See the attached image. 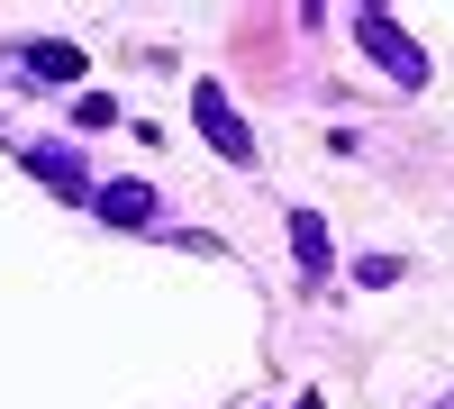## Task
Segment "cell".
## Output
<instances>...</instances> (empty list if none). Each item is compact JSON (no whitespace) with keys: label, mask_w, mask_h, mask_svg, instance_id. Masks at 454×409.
I'll return each instance as SVG.
<instances>
[{"label":"cell","mask_w":454,"mask_h":409,"mask_svg":"<svg viewBox=\"0 0 454 409\" xmlns=\"http://www.w3.org/2000/svg\"><path fill=\"white\" fill-rule=\"evenodd\" d=\"M100 209H109V218H145V209H155V192H137V182H119V192H100Z\"/></svg>","instance_id":"obj_2"},{"label":"cell","mask_w":454,"mask_h":409,"mask_svg":"<svg viewBox=\"0 0 454 409\" xmlns=\"http://www.w3.org/2000/svg\"><path fill=\"white\" fill-rule=\"evenodd\" d=\"M200 128H209V146H218V155H237V164L254 155V137H246V119H237V109H227V100H218L209 83H200Z\"/></svg>","instance_id":"obj_1"}]
</instances>
